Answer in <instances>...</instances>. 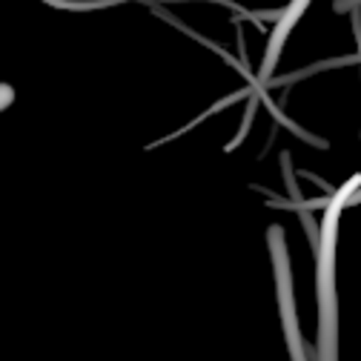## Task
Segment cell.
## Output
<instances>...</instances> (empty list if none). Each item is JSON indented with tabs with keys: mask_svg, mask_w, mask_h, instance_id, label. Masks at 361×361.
<instances>
[{
	"mask_svg": "<svg viewBox=\"0 0 361 361\" xmlns=\"http://www.w3.org/2000/svg\"><path fill=\"white\" fill-rule=\"evenodd\" d=\"M307 4V0H295L293 4V9H290V15L279 23V29H276V37H273V43H269V55H267V63L261 66V75H267L269 69H273V63H276V55H279V47H281V40H284V35L290 32V26H293V20L301 15V6Z\"/></svg>",
	"mask_w": 361,
	"mask_h": 361,
	"instance_id": "1",
	"label": "cell"
}]
</instances>
